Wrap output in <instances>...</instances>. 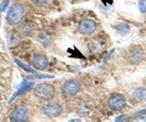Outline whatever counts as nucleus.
I'll return each instance as SVG.
<instances>
[{
  "label": "nucleus",
  "instance_id": "1",
  "mask_svg": "<svg viewBox=\"0 0 146 122\" xmlns=\"http://www.w3.org/2000/svg\"><path fill=\"white\" fill-rule=\"evenodd\" d=\"M25 15V7L23 5L21 4H13V5L10 6L7 11V16H6V21L9 25L11 26H15V25H18L22 20V17Z\"/></svg>",
  "mask_w": 146,
  "mask_h": 122
},
{
  "label": "nucleus",
  "instance_id": "2",
  "mask_svg": "<svg viewBox=\"0 0 146 122\" xmlns=\"http://www.w3.org/2000/svg\"><path fill=\"white\" fill-rule=\"evenodd\" d=\"M34 94L40 99L44 100H49L51 99L55 94V88L54 85L49 84V83H39L35 85L34 88Z\"/></svg>",
  "mask_w": 146,
  "mask_h": 122
},
{
  "label": "nucleus",
  "instance_id": "3",
  "mask_svg": "<svg viewBox=\"0 0 146 122\" xmlns=\"http://www.w3.org/2000/svg\"><path fill=\"white\" fill-rule=\"evenodd\" d=\"M80 88H82V83L78 79H68L63 83L61 92H62V95L70 98V97L76 95L77 93H79Z\"/></svg>",
  "mask_w": 146,
  "mask_h": 122
},
{
  "label": "nucleus",
  "instance_id": "4",
  "mask_svg": "<svg viewBox=\"0 0 146 122\" xmlns=\"http://www.w3.org/2000/svg\"><path fill=\"white\" fill-rule=\"evenodd\" d=\"M107 104L112 111H122L127 106V100L124 95H122L119 93H115L112 95H110Z\"/></svg>",
  "mask_w": 146,
  "mask_h": 122
},
{
  "label": "nucleus",
  "instance_id": "5",
  "mask_svg": "<svg viewBox=\"0 0 146 122\" xmlns=\"http://www.w3.org/2000/svg\"><path fill=\"white\" fill-rule=\"evenodd\" d=\"M10 119L12 122H27L28 119V109L23 105H18L12 110Z\"/></svg>",
  "mask_w": 146,
  "mask_h": 122
},
{
  "label": "nucleus",
  "instance_id": "6",
  "mask_svg": "<svg viewBox=\"0 0 146 122\" xmlns=\"http://www.w3.org/2000/svg\"><path fill=\"white\" fill-rule=\"evenodd\" d=\"M43 112L49 117H58L62 114V106L56 103H49L43 107Z\"/></svg>",
  "mask_w": 146,
  "mask_h": 122
},
{
  "label": "nucleus",
  "instance_id": "7",
  "mask_svg": "<svg viewBox=\"0 0 146 122\" xmlns=\"http://www.w3.org/2000/svg\"><path fill=\"white\" fill-rule=\"evenodd\" d=\"M33 66L36 70H40V71L48 69V66H49L48 56L45 55V54H42V53L35 54V55L33 56Z\"/></svg>",
  "mask_w": 146,
  "mask_h": 122
},
{
  "label": "nucleus",
  "instance_id": "8",
  "mask_svg": "<svg viewBox=\"0 0 146 122\" xmlns=\"http://www.w3.org/2000/svg\"><path fill=\"white\" fill-rule=\"evenodd\" d=\"M34 87V82L32 79H25L23 82L21 83V85L18 87V89H17V92L13 94V95L11 97V99H10V101H13V99H16L17 97H20V95H22V94H26L27 92H29V90Z\"/></svg>",
  "mask_w": 146,
  "mask_h": 122
},
{
  "label": "nucleus",
  "instance_id": "9",
  "mask_svg": "<svg viewBox=\"0 0 146 122\" xmlns=\"http://www.w3.org/2000/svg\"><path fill=\"white\" fill-rule=\"evenodd\" d=\"M95 29H96V22L93 20H84L79 25V32L82 34H91L95 32Z\"/></svg>",
  "mask_w": 146,
  "mask_h": 122
},
{
  "label": "nucleus",
  "instance_id": "10",
  "mask_svg": "<svg viewBox=\"0 0 146 122\" xmlns=\"http://www.w3.org/2000/svg\"><path fill=\"white\" fill-rule=\"evenodd\" d=\"M133 97L136 101L139 103H143V101H146V89L145 88H138L134 90L133 93Z\"/></svg>",
  "mask_w": 146,
  "mask_h": 122
},
{
  "label": "nucleus",
  "instance_id": "11",
  "mask_svg": "<svg viewBox=\"0 0 146 122\" xmlns=\"http://www.w3.org/2000/svg\"><path fill=\"white\" fill-rule=\"evenodd\" d=\"M143 59V49H140V48H134V51L133 54H131V56H130V61L131 62H134V64H138V62Z\"/></svg>",
  "mask_w": 146,
  "mask_h": 122
},
{
  "label": "nucleus",
  "instance_id": "12",
  "mask_svg": "<svg viewBox=\"0 0 146 122\" xmlns=\"http://www.w3.org/2000/svg\"><path fill=\"white\" fill-rule=\"evenodd\" d=\"M15 64H16L18 67H21L22 70H25L26 72H28V73H31V75H35L34 69H32V67H29L28 65L23 64V62H22L21 60H18V59H15Z\"/></svg>",
  "mask_w": 146,
  "mask_h": 122
},
{
  "label": "nucleus",
  "instance_id": "13",
  "mask_svg": "<svg viewBox=\"0 0 146 122\" xmlns=\"http://www.w3.org/2000/svg\"><path fill=\"white\" fill-rule=\"evenodd\" d=\"M139 10L141 13H146V0H139Z\"/></svg>",
  "mask_w": 146,
  "mask_h": 122
},
{
  "label": "nucleus",
  "instance_id": "14",
  "mask_svg": "<svg viewBox=\"0 0 146 122\" xmlns=\"http://www.w3.org/2000/svg\"><path fill=\"white\" fill-rule=\"evenodd\" d=\"M9 3H10V0H4V1L0 4V12H4L7 9L9 6Z\"/></svg>",
  "mask_w": 146,
  "mask_h": 122
},
{
  "label": "nucleus",
  "instance_id": "15",
  "mask_svg": "<svg viewBox=\"0 0 146 122\" xmlns=\"http://www.w3.org/2000/svg\"><path fill=\"white\" fill-rule=\"evenodd\" d=\"M34 3L36 6H44L49 3V0H34Z\"/></svg>",
  "mask_w": 146,
  "mask_h": 122
},
{
  "label": "nucleus",
  "instance_id": "16",
  "mask_svg": "<svg viewBox=\"0 0 146 122\" xmlns=\"http://www.w3.org/2000/svg\"><path fill=\"white\" fill-rule=\"evenodd\" d=\"M124 117H125L124 115H122V116H118L117 119H116V121H115V122H121V121H122L123 119H124Z\"/></svg>",
  "mask_w": 146,
  "mask_h": 122
},
{
  "label": "nucleus",
  "instance_id": "17",
  "mask_svg": "<svg viewBox=\"0 0 146 122\" xmlns=\"http://www.w3.org/2000/svg\"><path fill=\"white\" fill-rule=\"evenodd\" d=\"M122 122H134V120H131V119H128V117H124V119L122 120Z\"/></svg>",
  "mask_w": 146,
  "mask_h": 122
},
{
  "label": "nucleus",
  "instance_id": "18",
  "mask_svg": "<svg viewBox=\"0 0 146 122\" xmlns=\"http://www.w3.org/2000/svg\"><path fill=\"white\" fill-rule=\"evenodd\" d=\"M68 122H82V120H79V119H73V120L68 121Z\"/></svg>",
  "mask_w": 146,
  "mask_h": 122
}]
</instances>
